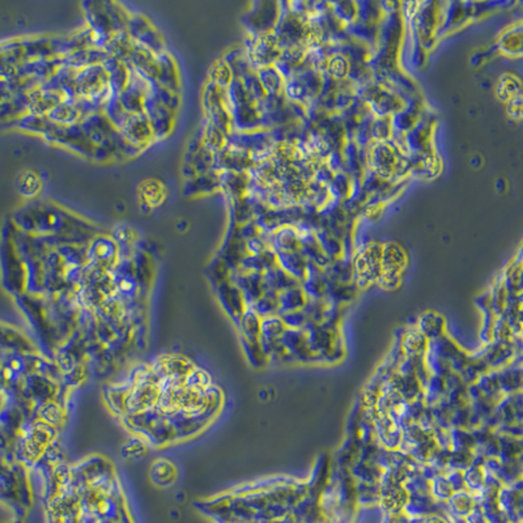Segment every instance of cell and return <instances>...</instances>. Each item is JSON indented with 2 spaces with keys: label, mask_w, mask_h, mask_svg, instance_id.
Returning <instances> with one entry per match:
<instances>
[{
  "label": "cell",
  "mask_w": 523,
  "mask_h": 523,
  "mask_svg": "<svg viewBox=\"0 0 523 523\" xmlns=\"http://www.w3.org/2000/svg\"><path fill=\"white\" fill-rule=\"evenodd\" d=\"M397 147L388 142H374L368 151V162L373 173L381 178L388 179L394 177L398 161L402 156H398Z\"/></svg>",
  "instance_id": "cell-1"
},
{
  "label": "cell",
  "mask_w": 523,
  "mask_h": 523,
  "mask_svg": "<svg viewBox=\"0 0 523 523\" xmlns=\"http://www.w3.org/2000/svg\"><path fill=\"white\" fill-rule=\"evenodd\" d=\"M259 79L263 89L270 94H278L279 91L283 88V77L271 66H264L259 69Z\"/></svg>",
  "instance_id": "cell-2"
},
{
  "label": "cell",
  "mask_w": 523,
  "mask_h": 523,
  "mask_svg": "<svg viewBox=\"0 0 523 523\" xmlns=\"http://www.w3.org/2000/svg\"><path fill=\"white\" fill-rule=\"evenodd\" d=\"M519 94H521V84L515 77H509V75L501 77L497 85V96L500 100L509 102Z\"/></svg>",
  "instance_id": "cell-3"
},
{
  "label": "cell",
  "mask_w": 523,
  "mask_h": 523,
  "mask_svg": "<svg viewBox=\"0 0 523 523\" xmlns=\"http://www.w3.org/2000/svg\"><path fill=\"white\" fill-rule=\"evenodd\" d=\"M327 72L329 77L334 80H343L344 77H348L349 72V63L344 55L342 54H334L329 62H327Z\"/></svg>",
  "instance_id": "cell-4"
},
{
  "label": "cell",
  "mask_w": 523,
  "mask_h": 523,
  "mask_svg": "<svg viewBox=\"0 0 523 523\" xmlns=\"http://www.w3.org/2000/svg\"><path fill=\"white\" fill-rule=\"evenodd\" d=\"M393 126L388 125V117L386 118H377L371 126V135L376 139V142H386L391 135Z\"/></svg>",
  "instance_id": "cell-5"
},
{
  "label": "cell",
  "mask_w": 523,
  "mask_h": 523,
  "mask_svg": "<svg viewBox=\"0 0 523 523\" xmlns=\"http://www.w3.org/2000/svg\"><path fill=\"white\" fill-rule=\"evenodd\" d=\"M507 113L510 114V117H513L514 119H521V117H522V100H521V94L509 101Z\"/></svg>",
  "instance_id": "cell-6"
}]
</instances>
